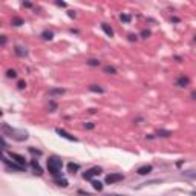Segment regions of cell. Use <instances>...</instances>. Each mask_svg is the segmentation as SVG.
<instances>
[{"mask_svg": "<svg viewBox=\"0 0 196 196\" xmlns=\"http://www.w3.org/2000/svg\"><path fill=\"white\" fill-rule=\"evenodd\" d=\"M55 184H57L58 187H68L69 186V182L64 178H55Z\"/></svg>", "mask_w": 196, "mask_h": 196, "instance_id": "cell-19", "label": "cell"}, {"mask_svg": "<svg viewBox=\"0 0 196 196\" xmlns=\"http://www.w3.org/2000/svg\"><path fill=\"white\" fill-rule=\"evenodd\" d=\"M101 29L104 31V34H106L107 37H113V29H112L107 23H101Z\"/></svg>", "mask_w": 196, "mask_h": 196, "instance_id": "cell-13", "label": "cell"}, {"mask_svg": "<svg viewBox=\"0 0 196 196\" xmlns=\"http://www.w3.org/2000/svg\"><path fill=\"white\" fill-rule=\"evenodd\" d=\"M83 127H84V129H88V130H92V129L95 127V124H94V123H84V124H83Z\"/></svg>", "mask_w": 196, "mask_h": 196, "instance_id": "cell-29", "label": "cell"}, {"mask_svg": "<svg viewBox=\"0 0 196 196\" xmlns=\"http://www.w3.org/2000/svg\"><path fill=\"white\" fill-rule=\"evenodd\" d=\"M64 89H61V88H52V89H49V95L51 97H55V95H63L64 94Z\"/></svg>", "mask_w": 196, "mask_h": 196, "instance_id": "cell-14", "label": "cell"}, {"mask_svg": "<svg viewBox=\"0 0 196 196\" xmlns=\"http://www.w3.org/2000/svg\"><path fill=\"white\" fill-rule=\"evenodd\" d=\"M55 5H57L58 8H66V6H68L66 2H55Z\"/></svg>", "mask_w": 196, "mask_h": 196, "instance_id": "cell-31", "label": "cell"}, {"mask_svg": "<svg viewBox=\"0 0 196 196\" xmlns=\"http://www.w3.org/2000/svg\"><path fill=\"white\" fill-rule=\"evenodd\" d=\"M155 135L156 137H161V138H168V137H172V132L170 130H166V129H158Z\"/></svg>", "mask_w": 196, "mask_h": 196, "instance_id": "cell-12", "label": "cell"}, {"mask_svg": "<svg viewBox=\"0 0 196 196\" xmlns=\"http://www.w3.org/2000/svg\"><path fill=\"white\" fill-rule=\"evenodd\" d=\"M29 153H32V155H37V156H41V150H39V149H34V147H29Z\"/></svg>", "mask_w": 196, "mask_h": 196, "instance_id": "cell-26", "label": "cell"}, {"mask_svg": "<svg viewBox=\"0 0 196 196\" xmlns=\"http://www.w3.org/2000/svg\"><path fill=\"white\" fill-rule=\"evenodd\" d=\"M101 173H103V168L101 167H92V168H89V170H86L83 173V179H86V181H92L95 176L101 175Z\"/></svg>", "mask_w": 196, "mask_h": 196, "instance_id": "cell-4", "label": "cell"}, {"mask_svg": "<svg viewBox=\"0 0 196 196\" xmlns=\"http://www.w3.org/2000/svg\"><path fill=\"white\" fill-rule=\"evenodd\" d=\"M146 138H147V139H153V138H155V135H153V133H152V135H147Z\"/></svg>", "mask_w": 196, "mask_h": 196, "instance_id": "cell-39", "label": "cell"}, {"mask_svg": "<svg viewBox=\"0 0 196 196\" xmlns=\"http://www.w3.org/2000/svg\"><path fill=\"white\" fill-rule=\"evenodd\" d=\"M153 170V167H152L150 164H147V166H143V167H139L138 170H137V173L138 175H149V173Z\"/></svg>", "mask_w": 196, "mask_h": 196, "instance_id": "cell-10", "label": "cell"}, {"mask_svg": "<svg viewBox=\"0 0 196 196\" xmlns=\"http://www.w3.org/2000/svg\"><path fill=\"white\" fill-rule=\"evenodd\" d=\"M175 84L178 86V88H187V86L190 84V80H188V77H184V75H181V77L176 78Z\"/></svg>", "mask_w": 196, "mask_h": 196, "instance_id": "cell-9", "label": "cell"}, {"mask_svg": "<svg viewBox=\"0 0 196 196\" xmlns=\"http://www.w3.org/2000/svg\"><path fill=\"white\" fill-rule=\"evenodd\" d=\"M6 45V35H2V46Z\"/></svg>", "mask_w": 196, "mask_h": 196, "instance_id": "cell-36", "label": "cell"}, {"mask_svg": "<svg viewBox=\"0 0 196 196\" xmlns=\"http://www.w3.org/2000/svg\"><path fill=\"white\" fill-rule=\"evenodd\" d=\"M68 15L70 19H75V12H74V11H68Z\"/></svg>", "mask_w": 196, "mask_h": 196, "instance_id": "cell-34", "label": "cell"}, {"mask_svg": "<svg viewBox=\"0 0 196 196\" xmlns=\"http://www.w3.org/2000/svg\"><path fill=\"white\" fill-rule=\"evenodd\" d=\"M195 41H196V35H195Z\"/></svg>", "mask_w": 196, "mask_h": 196, "instance_id": "cell-42", "label": "cell"}, {"mask_svg": "<svg viewBox=\"0 0 196 196\" xmlns=\"http://www.w3.org/2000/svg\"><path fill=\"white\" fill-rule=\"evenodd\" d=\"M61 168H63V161L58 156H49L48 159V172L51 173L54 178L61 176Z\"/></svg>", "mask_w": 196, "mask_h": 196, "instance_id": "cell-2", "label": "cell"}, {"mask_svg": "<svg viewBox=\"0 0 196 196\" xmlns=\"http://www.w3.org/2000/svg\"><path fill=\"white\" fill-rule=\"evenodd\" d=\"M92 187H94L97 192H101V190H103V182L97 181V179H92Z\"/></svg>", "mask_w": 196, "mask_h": 196, "instance_id": "cell-20", "label": "cell"}, {"mask_svg": "<svg viewBox=\"0 0 196 196\" xmlns=\"http://www.w3.org/2000/svg\"><path fill=\"white\" fill-rule=\"evenodd\" d=\"M17 88H19L20 90H23V89L26 88V83H25V81H23V80H20V81H19V83H17Z\"/></svg>", "mask_w": 196, "mask_h": 196, "instance_id": "cell-30", "label": "cell"}, {"mask_svg": "<svg viewBox=\"0 0 196 196\" xmlns=\"http://www.w3.org/2000/svg\"><path fill=\"white\" fill-rule=\"evenodd\" d=\"M2 133H3V137H8V138L14 139V141H19V143H21V141H26V139L29 138V135H28V132H26V130L11 127L9 124H6V123L2 124Z\"/></svg>", "mask_w": 196, "mask_h": 196, "instance_id": "cell-1", "label": "cell"}, {"mask_svg": "<svg viewBox=\"0 0 196 196\" xmlns=\"http://www.w3.org/2000/svg\"><path fill=\"white\" fill-rule=\"evenodd\" d=\"M31 168H32V172L35 173V175H39V176H41L43 175V168L40 167V164H39V161H37V158H34V159H31Z\"/></svg>", "mask_w": 196, "mask_h": 196, "instance_id": "cell-8", "label": "cell"}, {"mask_svg": "<svg viewBox=\"0 0 196 196\" xmlns=\"http://www.w3.org/2000/svg\"><path fill=\"white\" fill-rule=\"evenodd\" d=\"M14 52L17 54L19 57H26V55H28L26 49H25V48H21V46H15V48H14Z\"/></svg>", "mask_w": 196, "mask_h": 196, "instance_id": "cell-16", "label": "cell"}, {"mask_svg": "<svg viewBox=\"0 0 196 196\" xmlns=\"http://www.w3.org/2000/svg\"><path fill=\"white\" fill-rule=\"evenodd\" d=\"M86 64H88V66H100V60H95V58H90V60H88V61H86Z\"/></svg>", "mask_w": 196, "mask_h": 196, "instance_id": "cell-23", "label": "cell"}, {"mask_svg": "<svg viewBox=\"0 0 196 196\" xmlns=\"http://www.w3.org/2000/svg\"><path fill=\"white\" fill-rule=\"evenodd\" d=\"M23 8H32V3L31 2H23Z\"/></svg>", "mask_w": 196, "mask_h": 196, "instance_id": "cell-33", "label": "cell"}, {"mask_svg": "<svg viewBox=\"0 0 196 196\" xmlns=\"http://www.w3.org/2000/svg\"><path fill=\"white\" fill-rule=\"evenodd\" d=\"M123 179H124L123 173H110V175H107L104 178V184H117L119 181H123Z\"/></svg>", "mask_w": 196, "mask_h": 196, "instance_id": "cell-5", "label": "cell"}, {"mask_svg": "<svg viewBox=\"0 0 196 196\" xmlns=\"http://www.w3.org/2000/svg\"><path fill=\"white\" fill-rule=\"evenodd\" d=\"M8 156L11 158L12 161H15L17 164H20V166H23V167H26V159L21 155H19V153H14V152H9L8 153Z\"/></svg>", "mask_w": 196, "mask_h": 196, "instance_id": "cell-7", "label": "cell"}, {"mask_svg": "<svg viewBox=\"0 0 196 196\" xmlns=\"http://www.w3.org/2000/svg\"><path fill=\"white\" fill-rule=\"evenodd\" d=\"M119 20H121L123 23H130V21H132V15H129V14H121V15H119Z\"/></svg>", "mask_w": 196, "mask_h": 196, "instance_id": "cell-22", "label": "cell"}, {"mask_svg": "<svg viewBox=\"0 0 196 196\" xmlns=\"http://www.w3.org/2000/svg\"><path fill=\"white\" fill-rule=\"evenodd\" d=\"M2 159H3V164L8 167V170H14V172H25V168H26V167H23V166L17 164V162L12 161V159H8L6 156H3Z\"/></svg>", "mask_w": 196, "mask_h": 196, "instance_id": "cell-3", "label": "cell"}, {"mask_svg": "<svg viewBox=\"0 0 196 196\" xmlns=\"http://www.w3.org/2000/svg\"><path fill=\"white\" fill-rule=\"evenodd\" d=\"M109 196H124V195H109Z\"/></svg>", "mask_w": 196, "mask_h": 196, "instance_id": "cell-40", "label": "cell"}, {"mask_svg": "<svg viewBox=\"0 0 196 196\" xmlns=\"http://www.w3.org/2000/svg\"><path fill=\"white\" fill-rule=\"evenodd\" d=\"M192 195H193V196H196V192H193V193H192Z\"/></svg>", "mask_w": 196, "mask_h": 196, "instance_id": "cell-41", "label": "cell"}, {"mask_svg": "<svg viewBox=\"0 0 196 196\" xmlns=\"http://www.w3.org/2000/svg\"><path fill=\"white\" fill-rule=\"evenodd\" d=\"M11 25H12V26H21V25H25V21H23V19H21V17H12Z\"/></svg>", "mask_w": 196, "mask_h": 196, "instance_id": "cell-18", "label": "cell"}, {"mask_svg": "<svg viewBox=\"0 0 196 196\" xmlns=\"http://www.w3.org/2000/svg\"><path fill=\"white\" fill-rule=\"evenodd\" d=\"M139 35H141V37H143V39H149V37L152 35V32H150L149 29H143V31H141V32H139Z\"/></svg>", "mask_w": 196, "mask_h": 196, "instance_id": "cell-24", "label": "cell"}, {"mask_svg": "<svg viewBox=\"0 0 196 196\" xmlns=\"http://www.w3.org/2000/svg\"><path fill=\"white\" fill-rule=\"evenodd\" d=\"M89 90L90 92H95V94H104V89H103L101 86H98V84H90L89 86Z\"/></svg>", "mask_w": 196, "mask_h": 196, "instance_id": "cell-17", "label": "cell"}, {"mask_svg": "<svg viewBox=\"0 0 196 196\" xmlns=\"http://www.w3.org/2000/svg\"><path fill=\"white\" fill-rule=\"evenodd\" d=\"M40 37H41L43 40H46V41H51V40L54 39V32L49 31V29H45V31L40 34Z\"/></svg>", "mask_w": 196, "mask_h": 196, "instance_id": "cell-11", "label": "cell"}, {"mask_svg": "<svg viewBox=\"0 0 196 196\" xmlns=\"http://www.w3.org/2000/svg\"><path fill=\"white\" fill-rule=\"evenodd\" d=\"M78 193H80V195H83V196H90L88 192H83V190H78Z\"/></svg>", "mask_w": 196, "mask_h": 196, "instance_id": "cell-37", "label": "cell"}, {"mask_svg": "<svg viewBox=\"0 0 196 196\" xmlns=\"http://www.w3.org/2000/svg\"><path fill=\"white\" fill-rule=\"evenodd\" d=\"M6 77L8 78H15V77H17V72H15L14 69H8L6 70Z\"/></svg>", "mask_w": 196, "mask_h": 196, "instance_id": "cell-25", "label": "cell"}, {"mask_svg": "<svg viewBox=\"0 0 196 196\" xmlns=\"http://www.w3.org/2000/svg\"><path fill=\"white\" fill-rule=\"evenodd\" d=\"M127 40L133 43V41H137V40H138V35H135V34H129V35H127Z\"/></svg>", "mask_w": 196, "mask_h": 196, "instance_id": "cell-28", "label": "cell"}, {"mask_svg": "<svg viewBox=\"0 0 196 196\" xmlns=\"http://www.w3.org/2000/svg\"><path fill=\"white\" fill-rule=\"evenodd\" d=\"M182 175H184V176H188V178L196 179V173H195V172H182Z\"/></svg>", "mask_w": 196, "mask_h": 196, "instance_id": "cell-27", "label": "cell"}, {"mask_svg": "<svg viewBox=\"0 0 196 196\" xmlns=\"http://www.w3.org/2000/svg\"><path fill=\"white\" fill-rule=\"evenodd\" d=\"M190 98H193V100H196V90L192 92V95H190Z\"/></svg>", "mask_w": 196, "mask_h": 196, "instance_id": "cell-38", "label": "cell"}, {"mask_svg": "<svg viewBox=\"0 0 196 196\" xmlns=\"http://www.w3.org/2000/svg\"><path fill=\"white\" fill-rule=\"evenodd\" d=\"M80 170V164H75V162H69L68 164V172L69 173H77Z\"/></svg>", "mask_w": 196, "mask_h": 196, "instance_id": "cell-15", "label": "cell"}, {"mask_svg": "<svg viewBox=\"0 0 196 196\" xmlns=\"http://www.w3.org/2000/svg\"><path fill=\"white\" fill-rule=\"evenodd\" d=\"M55 132L60 135V137H61V138H64V139H68V141H72V143H77V138H75L74 137V135H70L69 132H66V130H64V129H60V127H57L55 129Z\"/></svg>", "mask_w": 196, "mask_h": 196, "instance_id": "cell-6", "label": "cell"}, {"mask_svg": "<svg viewBox=\"0 0 196 196\" xmlns=\"http://www.w3.org/2000/svg\"><path fill=\"white\" fill-rule=\"evenodd\" d=\"M103 70H104V74H109V75H115L117 74V69L113 66H104Z\"/></svg>", "mask_w": 196, "mask_h": 196, "instance_id": "cell-21", "label": "cell"}, {"mask_svg": "<svg viewBox=\"0 0 196 196\" xmlns=\"http://www.w3.org/2000/svg\"><path fill=\"white\" fill-rule=\"evenodd\" d=\"M49 106H51V112H54V110L57 109V104H55L54 101H51V103H49Z\"/></svg>", "mask_w": 196, "mask_h": 196, "instance_id": "cell-32", "label": "cell"}, {"mask_svg": "<svg viewBox=\"0 0 196 196\" xmlns=\"http://www.w3.org/2000/svg\"><path fill=\"white\" fill-rule=\"evenodd\" d=\"M172 21H173V23H179L181 19H179V17H172Z\"/></svg>", "mask_w": 196, "mask_h": 196, "instance_id": "cell-35", "label": "cell"}]
</instances>
